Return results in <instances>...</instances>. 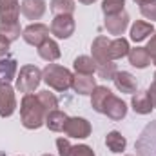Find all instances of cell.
I'll list each match as a JSON object with an SVG mask.
<instances>
[{"instance_id":"6da1fadb","label":"cell","mask_w":156,"mask_h":156,"mask_svg":"<svg viewBox=\"0 0 156 156\" xmlns=\"http://www.w3.org/2000/svg\"><path fill=\"white\" fill-rule=\"evenodd\" d=\"M45 109L44 105L40 104L38 96L29 93L22 98L20 102V120H22V125L26 129H38L45 123Z\"/></svg>"},{"instance_id":"7a4b0ae2","label":"cell","mask_w":156,"mask_h":156,"mask_svg":"<svg viewBox=\"0 0 156 156\" xmlns=\"http://www.w3.org/2000/svg\"><path fill=\"white\" fill-rule=\"evenodd\" d=\"M42 80L55 91L64 93L73 85V73L58 64H47L42 71Z\"/></svg>"},{"instance_id":"3957f363","label":"cell","mask_w":156,"mask_h":156,"mask_svg":"<svg viewBox=\"0 0 156 156\" xmlns=\"http://www.w3.org/2000/svg\"><path fill=\"white\" fill-rule=\"evenodd\" d=\"M42 82V71L37 66H24L20 67V73L16 76V89L20 93H33Z\"/></svg>"},{"instance_id":"277c9868","label":"cell","mask_w":156,"mask_h":156,"mask_svg":"<svg viewBox=\"0 0 156 156\" xmlns=\"http://www.w3.org/2000/svg\"><path fill=\"white\" fill-rule=\"evenodd\" d=\"M51 35L56 38H69L75 33V18L73 15H56L51 22Z\"/></svg>"},{"instance_id":"5b68a950","label":"cell","mask_w":156,"mask_h":156,"mask_svg":"<svg viewBox=\"0 0 156 156\" xmlns=\"http://www.w3.org/2000/svg\"><path fill=\"white\" fill-rule=\"evenodd\" d=\"M49 33H51V29H49L45 24L35 22V24L27 26V27L22 31V38L26 40L29 45L38 47V45H42L45 40H49Z\"/></svg>"},{"instance_id":"8992f818","label":"cell","mask_w":156,"mask_h":156,"mask_svg":"<svg viewBox=\"0 0 156 156\" xmlns=\"http://www.w3.org/2000/svg\"><path fill=\"white\" fill-rule=\"evenodd\" d=\"M64 133L69 136V138H87L91 134V123L85 120V118H80V116H73V118H67L66 122V127H64Z\"/></svg>"},{"instance_id":"52a82bcc","label":"cell","mask_w":156,"mask_h":156,"mask_svg":"<svg viewBox=\"0 0 156 156\" xmlns=\"http://www.w3.org/2000/svg\"><path fill=\"white\" fill-rule=\"evenodd\" d=\"M16 109L15 89L9 83H0V116L9 118Z\"/></svg>"},{"instance_id":"ba28073f","label":"cell","mask_w":156,"mask_h":156,"mask_svg":"<svg viewBox=\"0 0 156 156\" xmlns=\"http://www.w3.org/2000/svg\"><path fill=\"white\" fill-rule=\"evenodd\" d=\"M104 26H105V29H107L109 35L120 37V35L127 29V26H129V15H127L125 11H122V13H116V15L105 16Z\"/></svg>"},{"instance_id":"9c48e42d","label":"cell","mask_w":156,"mask_h":156,"mask_svg":"<svg viewBox=\"0 0 156 156\" xmlns=\"http://www.w3.org/2000/svg\"><path fill=\"white\" fill-rule=\"evenodd\" d=\"M109 42H111V40L107 38V37H96V38L93 40L91 51H93V60L96 62V66L113 62V60L109 58Z\"/></svg>"},{"instance_id":"30bf717a","label":"cell","mask_w":156,"mask_h":156,"mask_svg":"<svg viewBox=\"0 0 156 156\" xmlns=\"http://www.w3.org/2000/svg\"><path fill=\"white\" fill-rule=\"evenodd\" d=\"M20 11L27 20H40L45 13V0H22Z\"/></svg>"},{"instance_id":"8fae6325","label":"cell","mask_w":156,"mask_h":156,"mask_svg":"<svg viewBox=\"0 0 156 156\" xmlns=\"http://www.w3.org/2000/svg\"><path fill=\"white\" fill-rule=\"evenodd\" d=\"M104 115H107V118L118 122V120L125 118V115H127V105H125V102L122 98L111 94L109 100H107V104H105V107H104Z\"/></svg>"},{"instance_id":"7c38bea8","label":"cell","mask_w":156,"mask_h":156,"mask_svg":"<svg viewBox=\"0 0 156 156\" xmlns=\"http://www.w3.org/2000/svg\"><path fill=\"white\" fill-rule=\"evenodd\" d=\"M113 82H115V87L120 93H127V94L136 93V87H138L136 78L127 71H116V75L113 76Z\"/></svg>"},{"instance_id":"4fadbf2b","label":"cell","mask_w":156,"mask_h":156,"mask_svg":"<svg viewBox=\"0 0 156 156\" xmlns=\"http://www.w3.org/2000/svg\"><path fill=\"white\" fill-rule=\"evenodd\" d=\"M20 2L18 0H0V22H18Z\"/></svg>"},{"instance_id":"5bb4252c","label":"cell","mask_w":156,"mask_h":156,"mask_svg":"<svg viewBox=\"0 0 156 156\" xmlns=\"http://www.w3.org/2000/svg\"><path fill=\"white\" fill-rule=\"evenodd\" d=\"M71 87L75 89V93L82 94V96H87L94 91L96 82H94L93 75H78L76 73V75H73V85Z\"/></svg>"},{"instance_id":"9a60e30c","label":"cell","mask_w":156,"mask_h":156,"mask_svg":"<svg viewBox=\"0 0 156 156\" xmlns=\"http://www.w3.org/2000/svg\"><path fill=\"white\" fill-rule=\"evenodd\" d=\"M111 94H113V93H111L109 87H105V85H96L94 91L91 93V105H93V109H94L96 113H104V107H105V104H107V100H109Z\"/></svg>"},{"instance_id":"2e32d148","label":"cell","mask_w":156,"mask_h":156,"mask_svg":"<svg viewBox=\"0 0 156 156\" xmlns=\"http://www.w3.org/2000/svg\"><path fill=\"white\" fill-rule=\"evenodd\" d=\"M131 105H133L134 113H138V115H149V113L154 109V105H153V102H151L147 91H140V93L133 94Z\"/></svg>"},{"instance_id":"e0dca14e","label":"cell","mask_w":156,"mask_h":156,"mask_svg":"<svg viewBox=\"0 0 156 156\" xmlns=\"http://www.w3.org/2000/svg\"><path fill=\"white\" fill-rule=\"evenodd\" d=\"M127 56H129V64H131L133 67L145 69L147 66H151V56H149V53H147L145 47H134V49H129Z\"/></svg>"},{"instance_id":"ac0fdd59","label":"cell","mask_w":156,"mask_h":156,"mask_svg":"<svg viewBox=\"0 0 156 156\" xmlns=\"http://www.w3.org/2000/svg\"><path fill=\"white\" fill-rule=\"evenodd\" d=\"M38 55L40 58H44L45 62H55L60 58V47L55 40H45L42 45H38Z\"/></svg>"},{"instance_id":"d6986e66","label":"cell","mask_w":156,"mask_h":156,"mask_svg":"<svg viewBox=\"0 0 156 156\" xmlns=\"http://www.w3.org/2000/svg\"><path fill=\"white\" fill-rule=\"evenodd\" d=\"M129 49H131V47H129V42L125 38H122V37H116L115 40L109 42V58H111V60L123 58V56H127Z\"/></svg>"},{"instance_id":"ffe728a7","label":"cell","mask_w":156,"mask_h":156,"mask_svg":"<svg viewBox=\"0 0 156 156\" xmlns=\"http://www.w3.org/2000/svg\"><path fill=\"white\" fill-rule=\"evenodd\" d=\"M153 33H154L153 24L144 22V20H136L133 24V27H131V38L134 40V42H142V40H145L149 35H153Z\"/></svg>"},{"instance_id":"44dd1931","label":"cell","mask_w":156,"mask_h":156,"mask_svg":"<svg viewBox=\"0 0 156 156\" xmlns=\"http://www.w3.org/2000/svg\"><path fill=\"white\" fill-rule=\"evenodd\" d=\"M67 118H69V116H67L66 113H62V111L55 109V111L47 113V116H45V125H47L51 131H55V133H60V131H64Z\"/></svg>"},{"instance_id":"7402d4cb","label":"cell","mask_w":156,"mask_h":156,"mask_svg":"<svg viewBox=\"0 0 156 156\" xmlns=\"http://www.w3.org/2000/svg\"><path fill=\"white\" fill-rule=\"evenodd\" d=\"M73 67L78 75H94L96 73V62L93 60V56H87V55L75 58Z\"/></svg>"},{"instance_id":"603a6c76","label":"cell","mask_w":156,"mask_h":156,"mask_svg":"<svg viewBox=\"0 0 156 156\" xmlns=\"http://www.w3.org/2000/svg\"><path fill=\"white\" fill-rule=\"evenodd\" d=\"M16 75L15 58H0V83H9Z\"/></svg>"},{"instance_id":"cb8c5ba5","label":"cell","mask_w":156,"mask_h":156,"mask_svg":"<svg viewBox=\"0 0 156 156\" xmlns=\"http://www.w3.org/2000/svg\"><path fill=\"white\" fill-rule=\"evenodd\" d=\"M105 145L109 147V151L111 153H123L125 151V147H127V140L122 136V133H118V131H111V133H107V136H105Z\"/></svg>"},{"instance_id":"d4e9b609","label":"cell","mask_w":156,"mask_h":156,"mask_svg":"<svg viewBox=\"0 0 156 156\" xmlns=\"http://www.w3.org/2000/svg\"><path fill=\"white\" fill-rule=\"evenodd\" d=\"M0 35L5 37L9 42H15L22 35L20 24L18 22H0Z\"/></svg>"},{"instance_id":"484cf974","label":"cell","mask_w":156,"mask_h":156,"mask_svg":"<svg viewBox=\"0 0 156 156\" xmlns=\"http://www.w3.org/2000/svg\"><path fill=\"white\" fill-rule=\"evenodd\" d=\"M51 11L56 15H73L75 13V2L73 0H51Z\"/></svg>"},{"instance_id":"4316f807","label":"cell","mask_w":156,"mask_h":156,"mask_svg":"<svg viewBox=\"0 0 156 156\" xmlns=\"http://www.w3.org/2000/svg\"><path fill=\"white\" fill-rule=\"evenodd\" d=\"M37 96H38L40 104L44 105L45 113H51V111H55L58 107V100H56V96L53 93H49V91H38Z\"/></svg>"},{"instance_id":"83f0119b","label":"cell","mask_w":156,"mask_h":156,"mask_svg":"<svg viewBox=\"0 0 156 156\" xmlns=\"http://www.w3.org/2000/svg\"><path fill=\"white\" fill-rule=\"evenodd\" d=\"M123 7H125V0H104L102 2V11H104L105 16L122 13Z\"/></svg>"},{"instance_id":"f1b7e54d","label":"cell","mask_w":156,"mask_h":156,"mask_svg":"<svg viewBox=\"0 0 156 156\" xmlns=\"http://www.w3.org/2000/svg\"><path fill=\"white\" fill-rule=\"evenodd\" d=\"M140 11L147 20L156 22V0H145L144 4H140Z\"/></svg>"},{"instance_id":"f546056e","label":"cell","mask_w":156,"mask_h":156,"mask_svg":"<svg viewBox=\"0 0 156 156\" xmlns=\"http://www.w3.org/2000/svg\"><path fill=\"white\" fill-rule=\"evenodd\" d=\"M96 73L100 75V78H105V80H113V76L116 75V66L113 62H107V64H100L96 66Z\"/></svg>"},{"instance_id":"4dcf8cb0","label":"cell","mask_w":156,"mask_h":156,"mask_svg":"<svg viewBox=\"0 0 156 156\" xmlns=\"http://www.w3.org/2000/svg\"><path fill=\"white\" fill-rule=\"evenodd\" d=\"M67 156H94V151L89 145H73Z\"/></svg>"},{"instance_id":"1f68e13d","label":"cell","mask_w":156,"mask_h":156,"mask_svg":"<svg viewBox=\"0 0 156 156\" xmlns=\"http://www.w3.org/2000/svg\"><path fill=\"white\" fill-rule=\"evenodd\" d=\"M56 147H58V154L60 156H67L73 145L69 144V140H66V138H58V140H56Z\"/></svg>"},{"instance_id":"d6a6232c","label":"cell","mask_w":156,"mask_h":156,"mask_svg":"<svg viewBox=\"0 0 156 156\" xmlns=\"http://www.w3.org/2000/svg\"><path fill=\"white\" fill-rule=\"evenodd\" d=\"M147 53H149V56H151V62L156 66V31L153 33V37L149 40V44H147Z\"/></svg>"},{"instance_id":"836d02e7","label":"cell","mask_w":156,"mask_h":156,"mask_svg":"<svg viewBox=\"0 0 156 156\" xmlns=\"http://www.w3.org/2000/svg\"><path fill=\"white\" fill-rule=\"evenodd\" d=\"M147 94H149V98H151L153 105L156 107V73H154V78H153V83H151V87H149Z\"/></svg>"},{"instance_id":"e575fe53","label":"cell","mask_w":156,"mask_h":156,"mask_svg":"<svg viewBox=\"0 0 156 156\" xmlns=\"http://www.w3.org/2000/svg\"><path fill=\"white\" fill-rule=\"evenodd\" d=\"M9 44H11L9 40L5 38V37H2V35H0V58H2V56L9 51Z\"/></svg>"},{"instance_id":"d590c367","label":"cell","mask_w":156,"mask_h":156,"mask_svg":"<svg viewBox=\"0 0 156 156\" xmlns=\"http://www.w3.org/2000/svg\"><path fill=\"white\" fill-rule=\"evenodd\" d=\"M78 2H82V4H93V2H96V0H78Z\"/></svg>"},{"instance_id":"8d00e7d4","label":"cell","mask_w":156,"mask_h":156,"mask_svg":"<svg viewBox=\"0 0 156 156\" xmlns=\"http://www.w3.org/2000/svg\"><path fill=\"white\" fill-rule=\"evenodd\" d=\"M134 2H138V4H144V2H145V0H134Z\"/></svg>"},{"instance_id":"74e56055","label":"cell","mask_w":156,"mask_h":156,"mask_svg":"<svg viewBox=\"0 0 156 156\" xmlns=\"http://www.w3.org/2000/svg\"><path fill=\"white\" fill-rule=\"evenodd\" d=\"M42 156H53V154H42Z\"/></svg>"}]
</instances>
